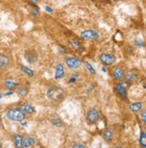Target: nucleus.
<instances>
[{"label":"nucleus","instance_id":"obj_4","mask_svg":"<svg viewBox=\"0 0 146 148\" xmlns=\"http://www.w3.org/2000/svg\"><path fill=\"white\" fill-rule=\"evenodd\" d=\"M99 35L94 30H86L81 33V38L83 40H89V39H98Z\"/></svg>","mask_w":146,"mask_h":148},{"label":"nucleus","instance_id":"obj_26","mask_svg":"<svg viewBox=\"0 0 146 148\" xmlns=\"http://www.w3.org/2000/svg\"><path fill=\"white\" fill-rule=\"evenodd\" d=\"M72 148H86V147H85V145H83L77 144V145H74L72 146Z\"/></svg>","mask_w":146,"mask_h":148},{"label":"nucleus","instance_id":"obj_22","mask_svg":"<svg viewBox=\"0 0 146 148\" xmlns=\"http://www.w3.org/2000/svg\"><path fill=\"white\" fill-rule=\"evenodd\" d=\"M51 123L53 124L54 126H57V127H61L62 126V122L60 119H51Z\"/></svg>","mask_w":146,"mask_h":148},{"label":"nucleus","instance_id":"obj_1","mask_svg":"<svg viewBox=\"0 0 146 148\" xmlns=\"http://www.w3.org/2000/svg\"><path fill=\"white\" fill-rule=\"evenodd\" d=\"M48 98L54 102H61L65 97V92L61 88L58 86L51 87L47 91Z\"/></svg>","mask_w":146,"mask_h":148},{"label":"nucleus","instance_id":"obj_27","mask_svg":"<svg viewBox=\"0 0 146 148\" xmlns=\"http://www.w3.org/2000/svg\"><path fill=\"white\" fill-rule=\"evenodd\" d=\"M135 44H137L138 46H142L143 44V43L142 42V41H139V40H136L135 41Z\"/></svg>","mask_w":146,"mask_h":148},{"label":"nucleus","instance_id":"obj_30","mask_svg":"<svg viewBox=\"0 0 146 148\" xmlns=\"http://www.w3.org/2000/svg\"><path fill=\"white\" fill-rule=\"evenodd\" d=\"M76 80V77H73V78H71V80H69V82H74Z\"/></svg>","mask_w":146,"mask_h":148},{"label":"nucleus","instance_id":"obj_19","mask_svg":"<svg viewBox=\"0 0 146 148\" xmlns=\"http://www.w3.org/2000/svg\"><path fill=\"white\" fill-rule=\"evenodd\" d=\"M140 144H141V145L143 148H145V146H146V134H145V132L141 133V137H140Z\"/></svg>","mask_w":146,"mask_h":148},{"label":"nucleus","instance_id":"obj_11","mask_svg":"<svg viewBox=\"0 0 146 148\" xmlns=\"http://www.w3.org/2000/svg\"><path fill=\"white\" fill-rule=\"evenodd\" d=\"M143 108V103L142 102H134V103H132L130 105V109L133 111V112H139Z\"/></svg>","mask_w":146,"mask_h":148},{"label":"nucleus","instance_id":"obj_14","mask_svg":"<svg viewBox=\"0 0 146 148\" xmlns=\"http://www.w3.org/2000/svg\"><path fill=\"white\" fill-rule=\"evenodd\" d=\"M20 110L23 111L25 113V112H26V113H32V112H33V108L31 106H29L27 104H21L20 105Z\"/></svg>","mask_w":146,"mask_h":148},{"label":"nucleus","instance_id":"obj_21","mask_svg":"<svg viewBox=\"0 0 146 148\" xmlns=\"http://www.w3.org/2000/svg\"><path fill=\"white\" fill-rule=\"evenodd\" d=\"M27 93H28V90H27L26 88H19V90H18V95L22 96V97L26 96Z\"/></svg>","mask_w":146,"mask_h":148},{"label":"nucleus","instance_id":"obj_23","mask_svg":"<svg viewBox=\"0 0 146 148\" xmlns=\"http://www.w3.org/2000/svg\"><path fill=\"white\" fill-rule=\"evenodd\" d=\"M86 66H87V68L89 69V72H90L92 74H96V70H94V68H93V67L91 66V64H90V63L86 62Z\"/></svg>","mask_w":146,"mask_h":148},{"label":"nucleus","instance_id":"obj_29","mask_svg":"<svg viewBox=\"0 0 146 148\" xmlns=\"http://www.w3.org/2000/svg\"><path fill=\"white\" fill-rule=\"evenodd\" d=\"M14 92L13 91H10V92H7V93H5V96H9V95H12Z\"/></svg>","mask_w":146,"mask_h":148},{"label":"nucleus","instance_id":"obj_20","mask_svg":"<svg viewBox=\"0 0 146 148\" xmlns=\"http://www.w3.org/2000/svg\"><path fill=\"white\" fill-rule=\"evenodd\" d=\"M72 44L74 45V47L77 50L82 51V45H81V44L79 42V41H77V40H72Z\"/></svg>","mask_w":146,"mask_h":148},{"label":"nucleus","instance_id":"obj_24","mask_svg":"<svg viewBox=\"0 0 146 148\" xmlns=\"http://www.w3.org/2000/svg\"><path fill=\"white\" fill-rule=\"evenodd\" d=\"M141 119L143 120V123L146 122V111H145V110L143 111V114L141 115Z\"/></svg>","mask_w":146,"mask_h":148},{"label":"nucleus","instance_id":"obj_3","mask_svg":"<svg viewBox=\"0 0 146 148\" xmlns=\"http://www.w3.org/2000/svg\"><path fill=\"white\" fill-rule=\"evenodd\" d=\"M66 64L69 68L75 69V68H79L81 66L82 62H81L79 59L75 58V57H69L66 60Z\"/></svg>","mask_w":146,"mask_h":148},{"label":"nucleus","instance_id":"obj_15","mask_svg":"<svg viewBox=\"0 0 146 148\" xmlns=\"http://www.w3.org/2000/svg\"><path fill=\"white\" fill-rule=\"evenodd\" d=\"M15 145L16 148H21L23 146V138L20 135H15Z\"/></svg>","mask_w":146,"mask_h":148},{"label":"nucleus","instance_id":"obj_13","mask_svg":"<svg viewBox=\"0 0 146 148\" xmlns=\"http://www.w3.org/2000/svg\"><path fill=\"white\" fill-rule=\"evenodd\" d=\"M5 87L7 88V90H15V88L19 87V84L16 83V82H14V81L7 80L5 82Z\"/></svg>","mask_w":146,"mask_h":148},{"label":"nucleus","instance_id":"obj_34","mask_svg":"<svg viewBox=\"0 0 146 148\" xmlns=\"http://www.w3.org/2000/svg\"><path fill=\"white\" fill-rule=\"evenodd\" d=\"M115 148H122V147H120V146H116V147H115Z\"/></svg>","mask_w":146,"mask_h":148},{"label":"nucleus","instance_id":"obj_31","mask_svg":"<svg viewBox=\"0 0 146 148\" xmlns=\"http://www.w3.org/2000/svg\"><path fill=\"white\" fill-rule=\"evenodd\" d=\"M29 1H30L31 3H33V4H35V3H37L38 0H29Z\"/></svg>","mask_w":146,"mask_h":148},{"label":"nucleus","instance_id":"obj_8","mask_svg":"<svg viewBox=\"0 0 146 148\" xmlns=\"http://www.w3.org/2000/svg\"><path fill=\"white\" fill-rule=\"evenodd\" d=\"M64 73H65V70H64V66L62 64H58L56 67V72H55V79L60 80L64 77Z\"/></svg>","mask_w":146,"mask_h":148},{"label":"nucleus","instance_id":"obj_28","mask_svg":"<svg viewBox=\"0 0 146 148\" xmlns=\"http://www.w3.org/2000/svg\"><path fill=\"white\" fill-rule=\"evenodd\" d=\"M45 9L47 10V11H49V12H51V13H52V9H51L50 7H45Z\"/></svg>","mask_w":146,"mask_h":148},{"label":"nucleus","instance_id":"obj_32","mask_svg":"<svg viewBox=\"0 0 146 148\" xmlns=\"http://www.w3.org/2000/svg\"><path fill=\"white\" fill-rule=\"evenodd\" d=\"M102 70H103V72H107V70L105 69V68H102Z\"/></svg>","mask_w":146,"mask_h":148},{"label":"nucleus","instance_id":"obj_17","mask_svg":"<svg viewBox=\"0 0 146 148\" xmlns=\"http://www.w3.org/2000/svg\"><path fill=\"white\" fill-rule=\"evenodd\" d=\"M112 137H113V132L111 130H107L106 133L104 134V139L107 142H110Z\"/></svg>","mask_w":146,"mask_h":148},{"label":"nucleus","instance_id":"obj_10","mask_svg":"<svg viewBox=\"0 0 146 148\" xmlns=\"http://www.w3.org/2000/svg\"><path fill=\"white\" fill-rule=\"evenodd\" d=\"M9 63V59L7 56H5L2 53H0V69L5 68Z\"/></svg>","mask_w":146,"mask_h":148},{"label":"nucleus","instance_id":"obj_16","mask_svg":"<svg viewBox=\"0 0 146 148\" xmlns=\"http://www.w3.org/2000/svg\"><path fill=\"white\" fill-rule=\"evenodd\" d=\"M125 79L128 80L129 81L134 82V81H136L138 80V77H137V75L135 73H129V74L125 75Z\"/></svg>","mask_w":146,"mask_h":148},{"label":"nucleus","instance_id":"obj_33","mask_svg":"<svg viewBox=\"0 0 146 148\" xmlns=\"http://www.w3.org/2000/svg\"><path fill=\"white\" fill-rule=\"evenodd\" d=\"M2 98V94L1 93H0V98Z\"/></svg>","mask_w":146,"mask_h":148},{"label":"nucleus","instance_id":"obj_6","mask_svg":"<svg viewBox=\"0 0 146 148\" xmlns=\"http://www.w3.org/2000/svg\"><path fill=\"white\" fill-rule=\"evenodd\" d=\"M100 60L105 65H112L115 62V56L107 53H102L100 55Z\"/></svg>","mask_w":146,"mask_h":148},{"label":"nucleus","instance_id":"obj_7","mask_svg":"<svg viewBox=\"0 0 146 148\" xmlns=\"http://www.w3.org/2000/svg\"><path fill=\"white\" fill-rule=\"evenodd\" d=\"M116 88V91L119 94V95L124 98H127V94H126V88H125V83H119L116 85L115 87Z\"/></svg>","mask_w":146,"mask_h":148},{"label":"nucleus","instance_id":"obj_35","mask_svg":"<svg viewBox=\"0 0 146 148\" xmlns=\"http://www.w3.org/2000/svg\"><path fill=\"white\" fill-rule=\"evenodd\" d=\"M114 1H115V2H117V1H120V0H114Z\"/></svg>","mask_w":146,"mask_h":148},{"label":"nucleus","instance_id":"obj_2","mask_svg":"<svg viewBox=\"0 0 146 148\" xmlns=\"http://www.w3.org/2000/svg\"><path fill=\"white\" fill-rule=\"evenodd\" d=\"M7 117L8 119L15 122H22L25 119V114L24 112L15 108L9 109L7 113Z\"/></svg>","mask_w":146,"mask_h":148},{"label":"nucleus","instance_id":"obj_5","mask_svg":"<svg viewBox=\"0 0 146 148\" xmlns=\"http://www.w3.org/2000/svg\"><path fill=\"white\" fill-rule=\"evenodd\" d=\"M99 118V114L96 109H91L89 111V113L87 115V120L90 124L96 123Z\"/></svg>","mask_w":146,"mask_h":148},{"label":"nucleus","instance_id":"obj_12","mask_svg":"<svg viewBox=\"0 0 146 148\" xmlns=\"http://www.w3.org/2000/svg\"><path fill=\"white\" fill-rule=\"evenodd\" d=\"M34 144H35V140L33 137H25L23 139V146L24 147H29Z\"/></svg>","mask_w":146,"mask_h":148},{"label":"nucleus","instance_id":"obj_9","mask_svg":"<svg viewBox=\"0 0 146 148\" xmlns=\"http://www.w3.org/2000/svg\"><path fill=\"white\" fill-rule=\"evenodd\" d=\"M113 76H114V78H115L116 80H122V79L125 77V72H124V70H123L121 67L115 68V70H114V72H113Z\"/></svg>","mask_w":146,"mask_h":148},{"label":"nucleus","instance_id":"obj_18","mask_svg":"<svg viewBox=\"0 0 146 148\" xmlns=\"http://www.w3.org/2000/svg\"><path fill=\"white\" fill-rule=\"evenodd\" d=\"M21 70H22L25 73H26L29 77H33V74H34V73H33V70H32L30 68H28V67H26V66H22V67H21Z\"/></svg>","mask_w":146,"mask_h":148},{"label":"nucleus","instance_id":"obj_25","mask_svg":"<svg viewBox=\"0 0 146 148\" xmlns=\"http://www.w3.org/2000/svg\"><path fill=\"white\" fill-rule=\"evenodd\" d=\"M33 15L39 16V11H38V8L33 7Z\"/></svg>","mask_w":146,"mask_h":148}]
</instances>
